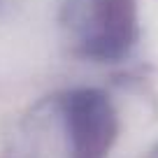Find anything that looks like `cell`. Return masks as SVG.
<instances>
[{
    "instance_id": "cell-2",
    "label": "cell",
    "mask_w": 158,
    "mask_h": 158,
    "mask_svg": "<svg viewBox=\"0 0 158 158\" xmlns=\"http://www.w3.org/2000/svg\"><path fill=\"white\" fill-rule=\"evenodd\" d=\"M63 28L77 56L93 63H114L137 40V2L65 0Z\"/></svg>"
},
{
    "instance_id": "cell-1",
    "label": "cell",
    "mask_w": 158,
    "mask_h": 158,
    "mask_svg": "<svg viewBox=\"0 0 158 158\" xmlns=\"http://www.w3.org/2000/svg\"><path fill=\"white\" fill-rule=\"evenodd\" d=\"M118 116L107 93L74 86L44 98L21 126V158H109Z\"/></svg>"
}]
</instances>
